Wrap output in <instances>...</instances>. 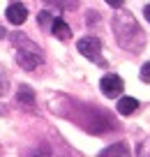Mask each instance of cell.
<instances>
[{
    "instance_id": "obj_9",
    "label": "cell",
    "mask_w": 150,
    "mask_h": 157,
    "mask_svg": "<svg viewBox=\"0 0 150 157\" xmlns=\"http://www.w3.org/2000/svg\"><path fill=\"white\" fill-rule=\"evenodd\" d=\"M102 155H129V150H127L125 143H116V146H109L102 150Z\"/></svg>"
},
{
    "instance_id": "obj_2",
    "label": "cell",
    "mask_w": 150,
    "mask_h": 157,
    "mask_svg": "<svg viewBox=\"0 0 150 157\" xmlns=\"http://www.w3.org/2000/svg\"><path fill=\"white\" fill-rule=\"evenodd\" d=\"M76 49H79V53H81L83 58H88L90 63L99 65V67H106V60H104V56H102V39L99 37L88 35V37L79 39Z\"/></svg>"
},
{
    "instance_id": "obj_6",
    "label": "cell",
    "mask_w": 150,
    "mask_h": 157,
    "mask_svg": "<svg viewBox=\"0 0 150 157\" xmlns=\"http://www.w3.org/2000/svg\"><path fill=\"white\" fill-rule=\"evenodd\" d=\"M51 33H53V37L60 39V42L72 39V28H69L63 19H53V21H51Z\"/></svg>"
},
{
    "instance_id": "obj_10",
    "label": "cell",
    "mask_w": 150,
    "mask_h": 157,
    "mask_svg": "<svg viewBox=\"0 0 150 157\" xmlns=\"http://www.w3.org/2000/svg\"><path fill=\"white\" fill-rule=\"evenodd\" d=\"M37 21H39V25H42V28H51L53 14H51V12H46V10H42V12L37 14Z\"/></svg>"
},
{
    "instance_id": "obj_14",
    "label": "cell",
    "mask_w": 150,
    "mask_h": 157,
    "mask_svg": "<svg viewBox=\"0 0 150 157\" xmlns=\"http://www.w3.org/2000/svg\"><path fill=\"white\" fill-rule=\"evenodd\" d=\"M143 16H145V21L150 23V2H148L145 7H143Z\"/></svg>"
},
{
    "instance_id": "obj_5",
    "label": "cell",
    "mask_w": 150,
    "mask_h": 157,
    "mask_svg": "<svg viewBox=\"0 0 150 157\" xmlns=\"http://www.w3.org/2000/svg\"><path fill=\"white\" fill-rule=\"evenodd\" d=\"M25 19H28V10H25V5L14 2V5L7 7V21H10L12 25H21Z\"/></svg>"
},
{
    "instance_id": "obj_1",
    "label": "cell",
    "mask_w": 150,
    "mask_h": 157,
    "mask_svg": "<svg viewBox=\"0 0 150 157\" xmlns=\"http://www.w3.org/2000/svg\"><path fill=\"white\" fill-rule=\"evenodd\" d=\"M113 33H116L118 44L129 51H136L139 44H143V30L136 23L134 14H129V12H122V14L113 16Z\"/></svg>"
},
{
    "instance_id": "obj_13",
    "label": "cell",
    "mask_w": 150,
    "mask_h": 157,
    "mask_svg": "<svg viewBox=\"0 0 150 157\" xmlns=\"http://www.w3.org/2000/svg\"><path fill=\"white\" fill-rule=\"evenodd\" d=\"M48 5H53V7H58V10H65V0H46Z\"/></svg>"
},
{
    "instance_id": "obj_8",
    "label": "cell",
    "mask_w": 150,
    "mask_h": 157,
    "mask_svg": "<svg viewBox=\"0 0 150 157\" xmlns=\"http://www.w3.org/2000/svg\"><path fill=\"white\" fill-rule=\"evenodd\" d=\"M16 99H19L21 104H25V106H35V93L30 86H21L19 93H16Z\"/></svg>"
},
{
    "instance_id": "obj_3",
    "label": "cell",
    "mask_w": 150,
    "mask_h": 157,
    "mask_svg": "<svg viewBox=\"0 0 150 157\" xmlns=\"http://www.w3.org/2000/svg\"><path fill=\"white\" fill-rule=\"evenodd\" d=\"M99 88H102L104 97L116 99V97H120L125 83H122V78L118 76V74H106V76H102V81H99Z\"/></svg>"
},
{
    "instance_id": "obj_4",
    "label": "cell",
    "mask_w": 150,
    "mask_h": 157,
    "mask_svg": "<svg viewBox=\"0 0 150 157\" xmlns=\"http://www.w3.org/2000/svg\"><path fill=\"white\" fill-rule=\"evenodd\" d=\"M16 63L23 69H37L44 63V53H35V51H25V49H16Z\"/></svg>"
},
{
    "instance_id": "obj_12",
    "label": "cell",
    "mask_w": 150,
    "mask_h": 157,
    "mask_svg": "<svg viewBox=\"0 0 150 157\" xmlns=\"http://www.w3.org/2000/svg\"><path fill=\"white\" fill-rule=\"evenodd\" d=\"M7 76H5V72H2V69H0V95H5V90H7Z\"/></svg>"
},
{
    "instance_id": "obj_15",
    "label": "cell",
    "mask_w": 150,
    "mask_h": 157,
    "mask_svg": "<svg viewBox=\"0 0 150 157\" xmlns=\"http://www.w3.org/2000/svg\"><path fill=\"white\" fill-rule=\"evenodd\" d=\"M109 5L111 7H122V2H125V0H106Z\"/></svg>"
},
{
    "instance_id": "obj_11",
    "label": "cell",
    "mask_w": 150,
    "mask_h": 157,
    "mask_svg": "<svg viewBox=\"0 0 150 157\" xmlns=\"http://www.w3.org/2000/svg\"><path fill=\"white\" fill-rule=\"evenodd\" d=\"M139 76H141V81H143V83H150V63H143Z\"/></svg>"
},
{
    "instance_id": "obj_7",
    "label": "cell",
    "mask_w": 150,
    "mask_h": 157,
    "mask_svg": "<svg viewBox=\"0 0 150 157\" xmlns=\"http://www.w3.org/2000/svg\"><path fill=\"white\" fill-rule=\"evenodd\" d=\"M118 113L120 116H132V113L139 109V102H136L134 97H120V102H118Z\"/></svg>"
}]
</instances>
